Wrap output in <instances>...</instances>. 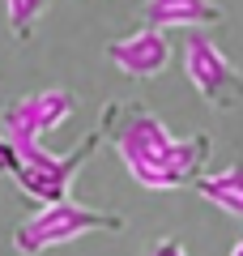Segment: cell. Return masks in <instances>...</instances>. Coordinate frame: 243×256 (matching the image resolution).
I'll list each match as a JSON object with an SVG mask.
<instances>
[{"mask_svg":"<svg viewBox=\"0 0 243 256\" xmlns=\"http://www.w3.org/2000/svg\"><path fill=\"white\" fill-rule=\"evenodd\" d=\"M98 132L116 146L128 175L150 192H175L184 184H192L205 171L209 150H214V141L205 132L184 141L171 137L166 124L141 102H107L98 111Z\"/></svg>","mask_w":243,"mask_h":256,"instance_id":"cell-1","label":"cell"},{"mask_svg":"<svg viewBox=\"0 0 243 256\" xmlns=\"http://www.w3.org/2000/svg\"><path fill=\"white\" fill-rule=\"evenodd\" d=\"M0 137L9 141V150L18 154V166L9 171V180L18 184L22 192H26L30 201L38 205H56V201H68L72 192V180H77V171L94 158V150L102 146V132L98 128H90L86 137H81V146H72L68 154H52V150L43 146V141L34 137H22V132H0Z\"/></svg>","mask_w":243,"mask_h":256,"instance_id":"cell-2","label":"cell"},{"mask_svg":"<svg viewBox=\"0 0 243 256\" xmlns=\"http://www.w3.org/2000/svg\"><path fill=\"white\" fill-rule=\"evenodd\" d=\"M90 230H124V214L94 210V205H81L68 196V201H56V205H38L34 218H26L13 230V252L38 256L47 248L72 244L77 235H90Z\"/></svg>","mask_w":243,"mask_h":256,"instance_id":"cell-3","label":"cell"},{"mask_svg":"<svg viewBox=\"0 0 243 256\" xmlns=\"http://www.w3.org/2000/svg\"><path fill=\"white\" fill-rule=\"evenodd\" d=\"M184 73H188L192 90L218 111H234L243 102V73L226 60V52L205 34V30H192L184 38Z\"/></svg>","mask_w":243,"mask_h":256,"instance_id":"cell-4","label":"cell"},{"mask_svg":"<svg viewBox=\"0 0 243 256\" xmlns=\"http://www.w3.org/2000/svg\"><path fill=\"white\" fill-rule=\"evenodd\" d=\"M72 107H77V98L68 90H34L0 111V132H22V137L43 141L72 116Z\"/></svg>","mask_w":243,"mask_h":256,"instance_id":"cell-5","label":"cell"},{"mask_svg":"<svg viewBox=\"0 0 243 256\" xmlns=\"http://www.w3.org/2000/svg\"><path fill=\"white\" fill-rule=\"evenodd\" d=\"M102 56H107L111 64H116L124 77H132V82H145V77H158L166 64H171L175 47L171 38H166V30H132L128 38H116V43L102 47Z\"/></svg>","mask_w":243,"mask_h":256,"instance_id":"cell-6","label":"cell"},{"mask_svg":"<svg viewBox=\"0 0 243 256\" xmlns=\"http://www.w3.org/2000/svg\"><path fill=\"white\" fill-rule=\"evenodd\" d=\"M136 18L150 30H205L226 22V9L214 0H145Z\"/></svg>","mask_w":243,"mask_h":256,"instance_id":"cell-7","label":"cell"},{"mask_svg":"<svg viewBox=\"0 0 243 256\" xmlns=\"http://www.w3.org/2000/svg\"><path fill=\"white\" fill-rule=\"evenodd\" d=\"M192 188L205 196L209 205H218L230 218H243V162L226 166V171H200L192 180Z\"/></svg>","mask_w":243,"mask_h":256,"instance_id":"cell-8","label":"cell"},{"mask_svg":"<svg viewBox=\"0 0 243 256\" xmlns=\"http://www.w3.org/2000/svg\"><path fill=\"white\" fill-rule=\"evenodd\" d=\"M56 0H4V13H9V34L18 43H30L34 38V26Z\"/></svg>","mask_w":243,"mask_h":256,"instance_id":"cell-9","label":"cell"},{"mask_svg":"<svg viewBox=\"0 0 243 256\" xmlns=\"http://www.w3.org/2000/svg\"><path fill=\"white\" fill-rule=\"evenodd\" d=\"M141 256H188V248H184V239H175V235H162V239H154V244L145 248Z\"/></svg>","mask_w":243,"mask_h":256,"instance_id":"cell-10","label":"cell"},{"mask_svg":"<svg viewBox=\"0 0 243 256\" xmlns=\"http://www.w3.org/2000/svg\"><path fill=\"white\" fill-rule=\"evenodd\" d=\"M230 256H243V235L234 239V248H230Z\"/></svg>","mask_w":243,"mask_h":256,"instance_id":"cell-11","label":"cell"}]
</instances>
